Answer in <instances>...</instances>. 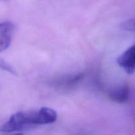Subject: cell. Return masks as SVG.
I'll list each match as a JSON object with an SVG mask.
<instances>
[{
	"mask_svg": "<svg viewBox=\"0 0 135 135\" xmlns=\"http://www.w3.org/2000/svg\"><path fill=\"white\" fill-rule=\"evenodd\" d=\"M57 118V112L47 107L38 109L21 111L13 114L1 127L0 131L2 133L22 131L39 125L53 123Z\"/></svg>",
	"mask_w": 135,
	"mask_h": 135,
	"instance_id": "obj_1",
	"label": "cell"
},
{
	"mask_svg": "<svg viewBox=\"0 0 135 135\" xmlns=\"http://www.w3.org/2000/svg\"><path fill=\"white\" fill-rule=\"evenodd\" d=\"M117 63L128 74H133L135 67V46L129 47L118 57Z\"/></svg>",
	"mask_w": 135,
	"mask_h": 135,
	"instance_id": "obj_2",
	"label": "cell"
},
{
	"mask_svg": "<svg viewBox=\"0 0 135 135\" xmlns=\"http://www.w3.org/2000/svg\"><path fill=\"white\" fill-rule=\"evenodd\" d=\"M14 24L10 21L0 23V51L7 49L11 45L14 33Z\"/></svg>",
	"mask_w": 135,
	"mask_h": 135,
	"instance_id": "obj_3",
	"label": "cell"
},
{
	"mask_svg": "<svg viewBox=\"0 0 135 135\" xmlns=\"http://www.w3.org/2000/svg\"><path fill=\"white\" fill-rule=\"evenodd\" d=\"M130 88L127 84H122L113 88L109 92V97L112 100L117 103H125L130 97Z\"/></svg>",
	"mask_w": 135,
	"mask_h": 135,
	"instance_id": "obj_4",
	"label": "cell"
},
{
	"mask_svg": "<svg viewBox=\"0 0 135 135\" xmlns=\"http://www.w3.org/2000/svg\"><path fill=\"white\" fill-rule=\"evenodd\" d=\"M121 28L123 30L127 31H134V18L129 19L121 24Z\"/></svg>",
	"mask_w": 135,
	"mask_h": 135,
	"instance_id": "obj_5",
	"label": "cell"
},
{
	"mask_svg": "<svg viewBox=\"0 0 135 135\" xmlns=\"http://www.w3.org/2000/svg\"><path fill=\"white\" fill-rule=\"evenodd\" d=\"M0 68L1 69L4 70V71H6L7 72L13 74V75H15L16 73L13 67L9 63H7L6 61H5L3 59H0Z\"/></svg>",
	"mask_w": 135,
	"mask_h": 135,
	"instance_id": "obj_6",
	"label": "cell"
}]
</instances>
